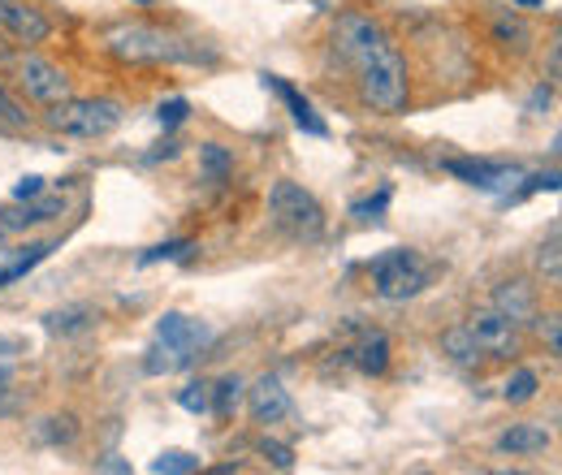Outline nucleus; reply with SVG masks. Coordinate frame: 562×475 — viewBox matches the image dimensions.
<instances>
[{
    "label": "nucleus",
    "mask_w": 562,
    "mask_h": 475,
    "mask_svg": "<svg viewBox=\"0 0 562 475\" xmlns=\"http://www.w3.org/2000/svg\"><path fill=\"white\" fill-rule=\"evenodd\" d=\"M550 428L541 424H511L502 437H498V454H511V459H528V454H541L550 450Z\"/></svg>",
    "instance_id": "14"
},
{
    "label": "nucleus",
    "mask_w": 562,
    "mask_h": 475,
    "mask_svg": "<svg viewBox=\"0 0 562 475\" xmlns=\"http://www.w3.org/2000/svg\"><path fill=\"white\" fill-rule=\"evenodd\" d=\"M48 126L70 139H104L122 126V104L117 100H61L52 104Z\"/></svg>",
    "instance_id": "4"
},
{
    "label": "nucleus",
    "mask_w": 562,
    "mask_h": 475,
    "mask_svg": "<svg viewBox=\"0 0 562 475\" xmlns=\"http://www.w3.org/2000/svg\"><path fill=\"white\" fill-rule=\"evenodd\" d=\"M190 247H195L190 238H170V242H157L152 251H143V255H139V268H152V264H161V260H187Z\"/></svg>",
    "instance_id": "26"
},
{
    "label": "nucleus",
    "mask_w": 562,
    "mask_h": 475,
    "mask_svg": "<svg viewBox=\"0 0 562 475\" xmlns=\"http://www.w3.org/2000/svg\"><path fill=\"white\" fill-rule=\"evenodd\" d=\"M255 450H260V454H264V459H268L277 472H290V467H295V450H290L286 441H273V437H264Z\"/></svg>",
    "instance_id": "31"
},
{
    "label": "nucleus",
    "mask_w": 562,
    "mask_h": 475,
    "mask_svg": "<svg viewBox=\"0 0 562 475\" xmlns=\"http://www.w3.org/2000/svg\"><path fill=\"white\" fill-rule=\"evenodd\" d=\"M4 61H9V43L0 39V65H4Z\"/></svg>",
    "instance_id": "40"
},
{
    "label": "nucleus",
    "mask_w": 562,
    "mask_h": 475,
    "mask_svg": "<svg viewBox=\"0 0 562 475\" xmlns=\"http://www.w3.org/2000/svg\"><path fill=\"white\" fill-rule=\"evenodd\" d=\"M152 472L157 475H190V472H199V459L187 454V450H165L161 459H152Z\"/></svg>",
    "instance_id": "27"
},
{
    "label": "nucleus",
    "mask_w": 562,
    "mask_h": 475,
    "mask_svg": "<svg viewBox=\"0 0 562 475\" xmlns=\"http://www.w3.org/2000/svg\"><path fill=\"white\" fill-rule=\"evenodd\" d=\"M35 437H39L43 446H70V441L78 437V424H74V415H52V420H43V424L35 428Z\"/></svg>",
    "instance_id": "25"
},
{
    "label": "nucleus",
    "mask_w": 562,
    "mask_h": 475,
    "mask_svg": "<svg viewBox=\"0 0 562 475\" xmlns=\"http://www.w3.org/2000/svg\"><path fill=\"white\" fill-rule=\"evenodd\" d=\"M441 168L476 190H489V195H507V190H520L524 182V168L515 164H498V160H472V157H450L441 160Z\"/></svg>",
    "instance_id": "7"
},
{
    "label": "nucleus",
    "mask_w": 562,
    "mask_h": 475,
    "mask_svg": "<svg viewBox=\"0 0 562 475\" xmlns=\"http://www.w3.org/2000/svg\"><path fill=\"white\" fill-rule=\"evenodd\" d=\"M334 48L338 57L360 74V96L376 113H402L407 109V61L385 35V26L369 13H342L334 22Z\"/></svg>",
    "instance_id": "1"
},
{
    "label": "nucleus",
    "mask_w": 562,
    "mask_h": 475,
    "mask_svg": "<svg viewBox=\"0 0 562 475\" xmlns=\"http://www.w3.org/2000/svg\"><path fill=\"white\" fill-rule=\"evenodd\" d=\"M467 333L476 337V346L489 354V359H511L520 354V320L502 316L498 308H480L467 316Z\"/></svg>",
    "instance_id": "8"
},
{
    "label": "nucleus",
    "mask_w": 562,
    "mask_h": 475,
    "mask_svg": "<svg viewBox=\"0 0 562 475\" xmlns=\"http://www.w3.org/2000/svg\"><path fill=\"white\" fill-rule=\"evenodd\" d=\"M13 411H17V393L0 380V420H4V415H13Z\"/></svg>",
    "instance_id": "37"
},
{
    "label": "nucleus",
    "mask_w": 562,
    "mask_h": 475,
    "mask_svg": "<svg viewBox=\"0 0 562 475\" xmlns=\"http://www.w3.org/2000/svg\"><path fill=\"white\" fill-rule=\"evenodd\" d=\"M13 354H22V341H17V337H4V333H0V359H13Z\"/></svg>",
    "instance_id": "38"
},
{
    "label": "nucleus",
    "mask_w": 562,
    "mask_h": 475,
    "mask_svg": "<svg viewBox=\"0 0 562 475\" xmlns=\"http://www.w3.org/2000/svg\"><path fill=\"white\" fill-rule=\"evenodd\" d=\"M537 264H541V273H550V282H559V277H562V264H559V229H554V234H550V242L541 247Z\"/></svg>",
    "instance_id": "33"
},
{
    "label": "nucleus",
    "mask_w": 562,
    "mask_h": 475,
    "mask_svg": "<svg viewBox=\"0 0 562 475\" xmlns=\"http://www.w3.org/2000/svg\"><path fill=\"white\" fill-rule=\"evenodd\" d=\"M143 372H148V376H174V372H183V363L174 359V350H165V346L157 341V346L143 354Z\"/></svg>",
    "instance_id": "28"
},
{
    "label": "nucleus",
    "mask_w": 562,
    "mask_h": 475,
    "mask_svg": "<svg viewBox=\"0 0 562 475\" xmlns=\"http://www.w3.org/2000/svg\"><path fill=\"white\" fill-rule=\"evenodd\" d=\"M242 398H247V411H251L255 424H277V420H286L295 411L290 407V393L282 389L277 376H260L251 389H242Z\"/></svg>",
    "instance_id": "10"
},
{
    "label": "nucleus",
    "mask_w": 562,
    "mask_h": 475,
    "mask_svg": "<svg viewBox=\"0 0 562 475\" xmlns=\"http://www.w3.org/2000/svg\"><path fill=\"white\" fill-rule=\"evenodd\" d=\"M268 216H273L277 229H286L290 238H303V242H312V238L325 234V212H321L316 195L303 190L290 177L273 182V190H268Z\"/></svg>",
    "instance_id": "3"
},
{
    "label": "nucleus",
    "mask_w": 562,
    "mask_h": 475,
    "mask_svg": "<svg viewBox=\"0 0 562 475\" xmlns=\"http://www.w3.org/2000/svg\"><path fill=\"white\" fill-rule=\"evenodd\" d=\"M441 350H446L454 363H476V359H485V350L476 346V337L467 333V324H463V328H446V333H441Z\"/></svg>",
    "instance_id": "22"
},
{
    "label": "nucleus",
    "mask_w": 562,
    "mask_h": 475,
    "mask_svg": "<svg viewBox=\"0 0 562 475\" xmlns=\"http://www.w3.org/2000/svg\"><path fill=\"white\" fill-rule=\"evenodd\" d=\"M48 255H52V242H35V247H22V251H17L13 260H4V264H0V290H4V286H13V282H22V277H26L30 268H39V264H43Z\"/></svg>",
    "instance_id": "17"
},
{
    "label": "nucleus",
    "mask_w": 562,
    "mask_h": 475,
    "mask_svg": "<svg viewBox=\"0 0 562 475\" xmlns=\"http://www.w3.org/2000/svg\"><path fill=\"white\" fill-rule=\"evenodd\" d=\"M178 407L190 411V415H208V407H212V385H203V380L187 385V389L178 393Z\"/></svg>",
    "instance_id": "30"
},
{
    "label": "nucleus",
    "mask_w": 562,
    "mask_h": 475,
    "mask_svg": "<svg viewBox=\"0 0 562 475\" xmlns=\"http://www.w3.org/2000/svg\"><path fill=\"white\" fill-rule=\"evenodd\" d=\"M35 195H43V177H39V173H30V177H22V182L13 186V203H26V199H35Z\"/></svg>",
    "instance_id": "35"
},
{
    "label": "nucleus",
    "mask_w": 562,
    "mask_h": 475,
    "mask_svg": "<svg viewBox=\"0 0 562 475\" xmlns=\"http://www.w3.org/2000/svg\"><path fill=\"white\" fill-rule=\"evenodd\" d=\"M157 341L165 346V350H174V359L190 367L212 341H216V333L203 324V320L187 316V312H165V316L157 320Z\"/></svg>",
    "instance_id": "6"
},
{
    "label": "nucleus",
    "mask_w": 562,
    "mask_h": 475,
    "mask_svg": "<svg viewBox=\"0 0 562 475\" xmlns=\"http://www.w3.org/2000/svg\"><path fill=\"white\" fill-rule=\"evenodd\" d=\"M511 4H515V9H541L546 0H511Z\"/></svg>",
    "instance_id": "39"
},
{
    "label": "nucleus",
    "mask_w": 562,
    "mask_h": 475,
    "mask_svg": "<svg viewBox=\"0 0 562 475\" xmlns=\"http://www.w3.org/2000/svg\"><path fill=\"white\" fill-rule=\"evenodd\" d=\"M369 273H373V290L385 303H407V299H415V295L428 290V282H433L437 268L420 251L389 247V251H380L373 264H369Z\"/></svg>",
    "instance_id": "2"
},
{
    "label": "nucleus",
    "mask_w": 562,
    "mask_h": 475,
    "mask_svg": "<svg viewBox=\"0 0 562 475\" xmlns=\"http://www.w3.org/2000/svg\"><path fill=\"white\" fill-rule=\"evenodd\" d=\"M385 208H389V186H380L369 199H355V203H351V216H355V221H380Z\"/></svg>",
    "instance_id": "29"
},
{
    "label": "nucleus",
    "mask_w": 562,
    "mask_h": 475,
    "mask_svg": "<svg viewBox=\"0 0 562 475\" xmlns=\"http://www.w3.org/2000/svg\"><path fill=\"white\" fill-rule=\"evenodd\" d=\"M494 308L511 320H528L537 312V290L528 282H502L494 295Z\"/></svg>",
    "instance_id": "15"
},
{
    "label": "nucleus",
    "mask_w": 562,
    "mask_h": 475,
    "mask_svg": "<svg viewBox=\"0 0 562 475\" xmlns=\"http://www.w3.org/2000/svg\"><path fill=\"white\" fill-rule=\"evenodd\" d=\"M61 212H65L61 195H35V199H26V208H0V238L26 234L30 225H43V221H52Z\"/></svg>",
    "instance_id": "11"
},
{
    "label": "nucleus",
    "mask_w": 562,
    "mask_h": 475,
    "mask_svg": "<svg viewBox=\"0 0 562 475\" xmlns=\"http://www.w3.org/2000/svg\"><path fill=\"white\" fill-rule=\"evenodd\" d=\"M537 389H541V376H537L533 367H520V372H511V380L502 385V398H507L511 407H524V402L537 398Z\"/></svg>",
    "instance_id": "23"
},
{
    "label": "nucleus",
    "mask_w": 562,
    "mask_h": 475,
    "mask_svg": "<svg viewBox=\"0 0 562 475\" xmlns=\"http://www.w3.org/2000/svg\"><path fill=\"white\" fill-rule=\"evenodd\" d=\"M260 83L290 109V117H295V126L303 130V135H316V139H325L329 135V126L316 117V109H312V100L308 96H299V87H290L286 78H277V74H260Z\"/></svg>",
    "instance_id": "12"
},
{
    "label": "nucleus",
    "mask_w": 562,
    "mask_h": 475,
    "mask_svg": "<svg viewBox=\"0 0 562 475\" xmlns=\"http://www.w3.org/2000/svg\"><path fill=\"white\" fill-rule=\"evenodd\" d=\"M229 173H234L229 148H221V143H199V177H203L208 186H225Z\"/></svg>",
    "instance_id": "18"
},
{
    "label": "nucleus",
    "mask_w": 562,
    "mask_h": 475,
    "mask_svg": "<svg viewBox=\"0 0 562 475\" xmlns=\"http://www.w3.org/2000/svg\"><path fill=\"white\" fill-rule=\"evenodd\" d=\"M494 39H498V43H507V48H528L533 30H528V22H524V17H515L511 9H498V13H494Z\"/></svg>",
    "instance_id": "21"
},
{
    "label": "nucleus",
    "mask_w": 562,
    "mask_h": 475,
    "mask_svg": "<svg viewBox=\"0 0 562 475\" xmlns=\"http://www.w3.org/2000/svg\"><path fill=\"white\" fill-rule=\"evenodd\" d=\"M109 52L117 61H130V65H161V61H187L190 57L178 39H170L157 26H122V30H113Z\"/></svg>",
    "instance_id": "5"
},
{
    "label": "nucleus",
    "mask_w": 562,
    "mask_h": 475,
    "mask_svg": "<svg viewBox=\"0 0 562 475\" xmlns=\"http://www.w3.org/2000/svg\"><path fill=\"white\" fill-rule=\"evenodd\" d=\"M242 389H247V385H242L238 376H221V380L212 385V407H208V411H212L216 420H234V411L242 407Z\"/></svg>",
    "instance_id": "20"
},
{
    "label": "nucleus",
    "mask_w": 562,
    "mask_h": 475,
    "mask_svg": "<svg viewBox=\"0 0 562 475\" xmlns=\"http://www.w3.org/2000/svg\"><path fill=\"white\" fill-rule=\"evenodd\" d=\"M187 117H190V104L183 100V96H178V100H165V104L157 109V122H161L165 130H178Z\"/></svg>",
    "instance_id": "32"
},
{
    "label": "nucleus",
    "mask_w": 562,
    "mask_h": 475,
    "mask_svg": "<svg viewBox=\"0 0 562 475\" xmlns=\"http://www.w3.org/2000/svg\"><path fill=\"white\" fill-rule=\"evenodd\" d=\"M355 363H360L364 376H385V367H389V337L385 333H369L355 346Z\"/></svg>",
    "instance_id": "19"
},
{
    "label": "nucleus",
    "mask_w": 562,
    "mask_h": 475,
    "mask_svg": "<svg viewBox=\"0 0 562 475\" xmlns=\"http://www.w3.org/2000/svg\"><path fill=\"white\" fill-rule=\"evenodd\" d=\"M0 26L22 43H43L52 35V22L39 9H26L17 0H0Z\"/></svg>",
    "instance_id": "13"
},
{
    "label": "nucleus",
    "mask_w": 562,
    "mask_h": 475,
    "mask_svg": "<svg viewBox=\"0 0 562 475\" xmlns=\"http://www.w3.org/2000/svg\"><path fill=\"white\" fill-rule=\"evenodd\" d=\"M139 4H152V0H139Z\"/></svg>",
    "instance_id": "41"
},
{
    "label": "nucleus",
    "mask_w": 562,
    "mask_h": 475,
    "mask_svg": "<svg viewBox=\"0 0 562 475\" xmlns=\"http://www.w3.org/2000/svg\"><path fill=\"white\" fill-rule=\"evenodd\" d=\"M541 337L550 341V354H562V316H541Z\"/></svg>",
    "instance_id": "34"
},
{
    "label": "nucleus",
    "mask_w": 562,
    "mask_h": 475,
    "mask_svg": "<svg viewBox=\"0 0 562 475\" xmlns=\"http://www.w3.org/2000/svg\"><path fill=\"white\" fill-rule=\"evenodd\" d=\"M17 83H22V91H26L30 100H39V104H61V100H70V78H65V70L52 65V61H43V57H22V61H17Z\"/></svg>",
    "instance_id": "9"
},
{
    "label": "nucleus",
    "mask_w": 562,
    "mask_h": 475,
    "mask_svg": "<svg viewBox=\"0 0 562 475\" xmlns=\"http://www.w3.org/2000/svg\"><path fill=\"white\" fill-rule=\"evenodd\" d=\"M26 130H30V113L0 83V135H26Z\"/></svg>",
    "instance_id": "24"
},
{
    "label": "nucleus",
    "mask_w": 562,
    "mask_h": 475,
    "mask_svg": "<svg viewBox=\"0 0 562 475\" xmlns=\"http://www.w3.org/2000/svg\"><path fill=\"white\" fill-rule=\"evenodd\" d=\"M43 328L57 333V337H78L87 328H96V308L91 303H70V308H57L43 316Z\"/></svg>",
    "instance_id": "16"
},
{
    "label": "nucleus",
    "mask_w": 562,
    "mask_h": 475,
    "mask_svg": "<svg viewBox=\"0 0 562 475\" xmlns=\"http://www.w3.org/2000/svg\"><path fill=\"white\" fill-rule=\"evenodd\" d=\"M96 472H109V475H130V463H126V459H117V454H109V459H100V463H96Z\"/></svg>",
    "instance_id": "36"
}]
</instances>
